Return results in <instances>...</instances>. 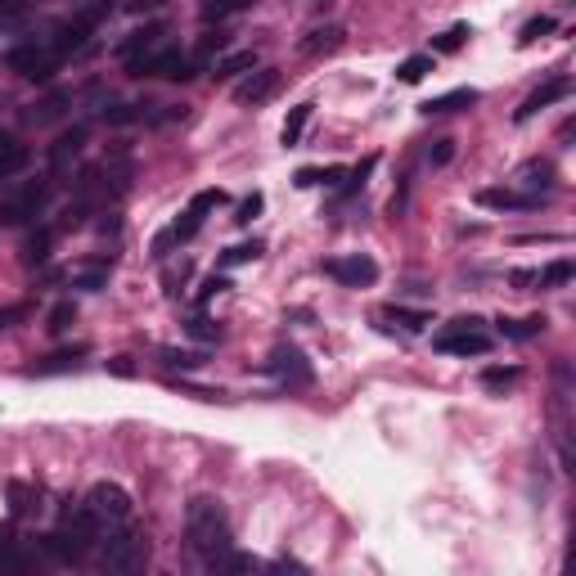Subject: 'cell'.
Returning <instances> with one entry per match:
<instances>
[{
	"instance_id": "cell-46",
	"label": "cell",
	"mask_w": 576,
	"mask_h": 576,
	"mask_svg": "<svg viewBox=\"0 0 576 576\" xmlns=\"http://www.w3.org/2000/svg\"><path fill=\"white\" fill-rule=\"evenodd\" d=\"M221 288H225V279H207L203 293H198V302H212V293H221Z\"/></svg>"
},
{
	"instance_id": "cell-12",
	"label": "cell",
	"mask_w": 576,
	"mask_h": 576,
	"mask_svg": "<svg viewBox=\"0 0 576 576\" xmlns=\"http://www.w3.org/2000/svg\"><path fill=\"white\" fill-rule=\"evenodd\" d=\"M275 90H279V72H275V68H257V72H248V77L234 86V99H239V104H252V108H257V104H266Z\"/></svg>"
},
{
	"instance_id": "cell-2",
	"label": "cell",
	"mask_w": 576,
	"mask_h": 576,
	"mask_svg": "<svg viewBox=\"0 0 576 576\" xmlns=\"http://www.w3.org/2000/svg\"><path fill=\"white\" fill-rule=\"evenodd\" d=\"M99 567L104 572H140L144 558H149V545H144L140 531H131L126 522H117V527H99Z\"/></svg>"
},
{
	"instance_id": "cell-15",
	"label": "cell",
	"mask_w": 576,
	"mask_h": 576,
	"mask_svg": "<svg viewBox=\"0 0 576 576\" xmlns=\"http://www.w3.org/2000/svg\"><path fill=\"white\" fill-rule=\"evenodd\" d=\"M27 162H32V153H27V144L18 140V135L0 131V185H5V180H14V176H23V171H27Z\"/></svg>"
},
{
	"instance_id": "cell-32",
	"label": "cell",
	"mask_w": 576,
	"mask_h": 576,
	"mask_svg": "<svg viewBox=\"0 0 576 576\" xmlns=\"http://www.w3.org/2000/svg\"><path fill=\"white\" fill-rule=\"evenodd\" d=\"M261 257V243L252 239V243H234L230 252L221 257V266H243V261H257Z\"/></svg>"
},
{
	"instance_id": "cell-36",
	"label": "cell",
	"mask_w": 576,
	"mask_h": 576,
	"mask_svg": "<svg viewBox=\"0 0 576 576\" xmlns=\"http://www.w3.org/2000/svg\"><path fill=\"white\" fill-rule=\"evenodd\" d=\"M99 117H104L108 126H122V122H135V117H144V113H140V104H113V108H104Z\"/></svg>"
},
{
	"instance_id": "cell-10",
	"label": "cell",
	"mask_w": 576,
	"mask_h": 576,
	"mask_svg": "<svg viewBox=\"0 0 576 576\" xmlns=\"http://www.w3.org/2000/svg\"><path fill=\"white\" fill-rule=\"evenodd\" d=\"M270 374H275L279 383H288V387L311 383V365H306V356L297 347H279L275 356H270Z\"/></svg>"
},
{
	"instance_id": "cell-22",
	"label": "cell",
	"mask_w": 576,
	"mask_h": 576,
	"mask_svg": "<svg viewBox=\"0 0 576 576\" xmlns=\"http://www.w3.org/2000/svg\"><path fill=\"white\" fill-rule=\"evenodd\" d=\"M252 68H257V54L234 50V54H225V59L216 63V77H239V72H252Z\"/></svg>"
},
{
	"instance_id": "cell-19",
	"label": "cell",
	"mask_w": 576,
	"mask_h": 576,
	"mask_svg": "<svg viewBox=\"0 0 576 576\" xmlns=\"http://www.w3.org/2000/svg\"><path fill=\"white\" fill-rule=\"evenodd\" d=\"M518 185L531 189V194H549V189H554V167H549V162H527V167L518 171Z\"/></svg>"
},
{
	"instance_id": "cell-16",
	"label": "cell",
	"mask_w": 576,
	"mask_h": 576,
	"mask_svg": "<svg viewBox=\"0 0 576 576\" xmlns=\"http://www.w3.org/2000/svg\"><path fill=\"white\" fill-rule=\"evenodd\" d=\"M162 36H167V27L162 23H149V27H135L131 36L122 41V59L131 63V59H140V54H149V50H158L162 45Z\"/></svg>"
},
{
	"instance_id": "cell-17",
	"label": "cell",
	"mask_w": 576,
	"mask_h": 576,
	"mask_svg": "<svg viewBox=\"0 0 576 576\" xmlns=\"http://www.w3.org/2000/svg\"><path fill=\"white\" fill-rule=\"evenodd\" d=\"M468 104H477V90L473 86H459V90H446V95H437V99H428L423 104V113H459V108H468Z\"/></svg>"
},
{
	"instance_id": "cell-18",
	"label": "cell",
	"mask_w": 576,
	"mask_h": 576,
	"mask_svg": "<svg viewBox=\"0 0 576 576\" xmlns=\"http://www.w3.org/2000/svg\"><path fill=\"white\" fill-rule=\"evenodd\" d=\"M27 567H32L27 549L9 536V527H0V572H27Z\"/></svg>"
},
{
	"instance_id": "cell-42",
	"label": "cell",
	"mask_w": 576,
	"mask_h": 576,
	"mask_svg": "<svg viewBox=\"0 0 576 576\" xmlns=\"http://www.w3.org/2000/svg\"><path fill=\"white\" fill-rule=\"evenodd\" d=\"M68 320H72V302H59L50 311V333H63V329H68Z\"/></svg>"
},
{
	"instance_id": "cell-6",
	"label": "cell",
	"mask_w": 576,
	"mask_h": 576,
	"mask_svg": "<svg viewBox=\"0 0 576 576\" xmlns=\"http://www.w3.org/2000/svg\"><path fill=\"white\" fill-rule=\"evenodd\" d=\"M432 342L446 356H486L491 351V333L482 329V320H450Z\"/></svg>"
},
{
	"instance_id": "cell-1",
	"label": "cell",
	"mask_w": 576,
	"mask_h": 576,
	"mask_svg": "<svg viewBox=\"0 0 576 576\" xmlns=\"http://www.w3.org/2000/svg\"><path fill=\"white\" fill-rule=\"evenodd\" d=\"M185 540L203 563H212L216 554L234 549V531H230V518L216 500H189L185 509Z\"/></svg>"
},
{
	"instance_id": "cell-24",
	"label": "cell",
	"mask_w": 576,
	"mask_h": 576,
	"mask_svg": "<svg viewBox=\"0 0 576 576\" xmlns=\"http://www.w3.org/2000/svg\"><path fill=\"white\" fill-rule=\"evenodd\" d=\"M432 72V54H410V59L396 68V77L405 81V86H414V81H423Z\"/></svg>"
},
{
	"instance_id": "cell-26",
	"label": "cell",
	"mask_w": 576,
	"mask_h": 576,
	"mask_svg": "<svg viewBox=\"0 0 576 576\" xmlns=\"http://www.w3.org/2000/svg\"><path fill=\"white\" fill-rule=\"evenodd\" d=\"M540 329H545V320H540V315H531V320H500V333H504V338H513V342L536 338Z\"/></svg>"
},
{
	"instance_id": "cell-23",
	"label": "cell",
	"mask_w": 576,
	"mask_h": 576,
	"mask_svg": "<svg viewBox=\"0 0 576 576\" xmlns=\"http://www.w3.org/2000/svg\"><path fill=\"white\" fill-rule=\"evenodd\" d=\"M81 365V351H59V356H50V360H36L32 365V374H68V369H77Z\"/></svg>"
},
{
	"instance_id": "cell-41",
	"label": "cell",
	"mask_w": 576,
	"mask_h": 576,
	"mask_svg": "<svg viewBox=\"0 0 576 576\" xmlns=\"http://www.w3.org/2000/svg\"><path fill=\"white\" fill-rule=\"evenodd\" d=\"M369 171H374V158H365L356 171H351V180H347V185H342V194H356V189L365 185V176H369Z\"/></svg>"
},
{
	"instance_id": "cell-45",
	"label": "cell",
	"mask_w": 576,
	"mask_h": 576,
	"mask_svg": "<svg viewBox=\"0 0 576 576\" xmlns=\"http://www.w3.org/2000/svg\"><path fill=\"white\" fill-rule=\"evenodd\" d=\"M14 320H23V306H0V329L14 324Z\"/></svg>"
},
{
	"instance_id": "cell-39",
	"label": "cell",
	"mask_w": 576,
	"mask_h": 576,
	"mask_svg": "<svg viewBox=\"0 0 576 576\" xmlns=\"http://www.w3.org/2000/svg\"><path fill=\"white\" fill-rule=\"evenodd\" d=\"M450 158H455V140H437V149H428V162H432V167H446Z\"/></svg>"
},
{
	"instance_id": "cell-48",
	"label": "cell",
	"mask_w": 576,
	"mask_h": 576,
	"mask_svg": "<svg viewBox=\"0 0 576 576\" xmlns=\"http://www.w3.org/2000/svg\"><path fill=\"white\" fill-rule=\"evenodd\" d=\"M333 5V0H311V9H329Z\"/></svg>"
},
{
	"instance_id": "cell-27",
	"label": "cell",
	"mask_w": 576,
	"mask_h": 576,
	"mask_svg": "<svg viewBox=\"0 0 576 576\" xmlns=\"http://www.w3.org/2000/svg\"><path fill=\"white\" fill-rule=\"evenodd\" d=\"M468 36H473V32H468V23H455V27H446V32L437 36V45H432V54H455L459 45L468 41Z\"/></svg>"
},
{
	"instance_id": "cell-20",
	"label": "cell",
	"mask_w": 576,
	"mask_h": 576,
	"mask_svg": "<svg viewBox=\"0 0 576 576\" xmlns=\"http://www.w3.org/2000/svg\"><path fill=\"white\" fill-rule=\"evenodd\" d=\"M338 45H342V27H315V32L302 41V54L320 59V54H333Z\"/></svg>"
},
{
	"instance_id": "cell-30",
	"label": "cell",
	"mask_w": 576,
	"mask_h": 576,
	"mask_svg": "<svg viewBox=\"0 0 576 576\" xmlns=\"http://www.w3.org/2000/svg\"><path fill=\"white\" fill-rule=\"evenodd\" d=\"M342 176H347V171H342V167H302V171H297V185H333V180H342Z\"/></svg>"
},
{
	"instance_id": "cell-33",
	"label": "cell",
	"mask_w": 576,
	"mask_h": 576,
	"mask_svg": "<svg viewBox=\"0 0 576 576\" xmlns=\"http://www.w3.org/2000/svg\"><path fill=\"white\" fill-rule=\"evenodd\" d=\"M518 378H522V369H513V365L500 369V365H495V369H486V374H482V383L491 387V392H500V387H513Z\"/></svg>"
},
{
	"instance_id": "cell-25",
	"label": "cell",
	"mask_w": 576,
	"mask_h": 576,
	"mask_svg": "<svg viewBox=\"0 0 576 576\" xmlns=\"http://www.w3.org/2000/svg\"><path fill=\"white\" fill-rule=\"evenodd\" d=\"M306 122H311V104H297V108H293V117L284 122V144H288V149H297V144H302Z\"/></svg>"
},
{
	"instance_id": "cell-9",
	"label": "cell",
	"mask_w": 576,
	"mask_h": 576,
	"mask_svg": "<svg viewBox=\"0 0 576 576\" xmlns=\"http://www.w3.org/2000/svg\"><path fill=\"white\" fill-rule=\"evenodd\" d=\"M324 270H329L338 284L347 288H369L378 279V261L365 257V252H347V257H329L324 261Z\"/></svg>"
},
{
	"instance_id": "cell-35",
	"label": "cell",
	"mask_w": 576,
	"mask_h": 576,
	"mask_svg": "<svg viewBox=\"0 0 576 576\" xmlns=\"http://www.w3.org/2000/svg\"><path fill=\"white\" fill-rule=\"evenodd\" d=\"M221 203H225V189H198V194L189 198V207H194L198 216H207L212 207H221Z\"/></svg>"
},
{
	"instance_id": "cell-31",
	"label": "cell",
	"mask_w": 576,
	"mask_h": 576,
	"mask_svg": "<svg viewBox=\"0 0 576 576\" xmlns=\"http://www.w3.org/2000/svg\"><path fill=\"white\" fill-rule=\"evenodd\" d=\"M383 320H396L405 333H419L423 324H428V315H423V311H401V306H387V311H383Z\"/></svg>"
},
{
	"instance_id": "cell-8",
	"label": "cell",
	"mask_w": 576,
	"mask_h": 576,
	"mask_svg": "<svg viewBox=\"0 0 576 576\" xmlns=\"http://www.w3.org/2000/svg\"><path fill=\"white\" fill-rule=\"evenodd\" d=\"M45 203H50V185H45V180H32V185H23L14 198H5V203H0V225L36 221V216L45 212Z\"/></svg>"
},
{
	"instance_id": "cell-28",
	"label": "cell",
	"mask_w": 576,
	"mask_h": 576,
	"mask_svg": "<svg viewBox=\"0 0 576 576\" xmlns=\"http://www.w3.org/2000/svg\"><path fill=\"white\" fill-rule=\"evenodd\" d=\"M72 288H104L108 284V266H81L68 275Z\"/></svg>"
},
{
	"instance_id": "cell-43",
	"label": "cell",
	"mask_w": 576,
	"mask_h": 576,
	"mask_svg": "<svg viewBox=\"0 0 576 576\" xmlns=\"http://www.w3.org/2000/svg\"><path fill=\"white\" fill-rule=\"evenodd\" d=\"M50 239H54V230H41L32 243H27V261H41L45 257V248H50Z\"/></svg>"
},
{
	"instance_id": "cell-34",
	"label": "cell",
	"mask_w": 576,
	"mask_h": 576,
	"mask_svg": "<svg viewBox=\"0 0 576 576\" xmlns=\"http://www.w3.org/2000/svg\"><path fill=\"white\" fill-rule=\"evenodd\" d=\"M225 45H230V36H225V32H207L203 41H198V50H194V63H198V68H203V59H207V54H221Z\"/></svg>"
},
{
	"instance_id": "cell-11",
	"label": "cell",
	"mask_w": 576,
	"mask_h": 576,
	"mask_svg": "<svg viewBox=\"0 0 576 576\" xmlns=\"http://www.w3.org/2000/svg\"><path fill=\"white\" fill-rule=\"evenodd\" d=\"M81 149H86V126H72V131H63L59 140L50 144V171H54V176H68L72 162L81 158Z\"/></svg>"
},
{
	"instance_id": "cell-44",
	"label": "cell",
	"mask_w": 576,
	"mask_h": 576,
	"mask_svg": "<svg viewBox=\"0 0 576 576\" xmlns=\"http://www.w3.org/2000/svg\"><path fill=\"white\" fill-rule=\"evenodd\" d=\"M189 333H194V338H216L221 329H212V324H207L203 315H194V320H189Z\"/></svg>"
},
{
	"instance_id": "cell-7",
	"label": "cell",
	"mask_w": 576,
	"mask_h": 576,
	"mask_svg": "<svg viewBox=\"0 0 576 576\" xmlns=\"http://www.w3.org/2000/svg\"><path fill=\"white\" fill-rule=\"evenodd\" d=\"M86 513L99 527H117V522H131V495L117 482H95L86 495Z\"/></svg>"
},
{
	"instance_id": "cell-4",
	"label": "cell",
	"mask_w": 576,
	"mask_h": 576,
	"mask_svg": "<svg viewBox=\"0 0 576 576\" xmlns=\"http://www.w3.org/2000/svg\"><path fill=\"white\" fill-rule=\"evenodd\" d=\"M126 68H131L135 77H162V81H189V77H198L194 54L167 50V45H158V50H149V54H140V59H131Z\"/></svg>"
},
{
	"instance_id": "cell-21",
	"label": "cell",
	"mask_w": 576,
	"mask_h": 576,
	"mask_svg": "<svg viewBox=\"0 0 576 576\" xmlns=\"http://www.w3.org/2000/svg\"><path fill=\"white\" fill-rule=\"evenodd\" d=\"M572 275H576V266L567 257H558V261H549L545 270H536V284L540 288H558V284H567Z\"/></svg>"
},
{
	"instance_id": "cell-38",
	"label": "cell",
	"mask_w": 576,
	"mask_h": 576,
	"mask_svg": "<svg viewBox=\"0 0 576 576\" xmlns=\"http://www.w3.org/2000/svg\"><path fill=\"white\" fill-rule=\"evenodd\" d=\"M9 500H14V513H32V500H36V495L27 491L23 482H9Z\"/></svg>"
},
{
	"instance_id": "cell-3",
	"label": "cell",
	"mask_w": 576,
	"mask_h": 576,
	"mask_svg": "<svg viewBox=\"0 0 576 576\" xmlns=\"http://www.w3.org/2000/svg\"><path fill=\"white\" fill-rule=\"evenodd\" d=\"M95 540H99V522L90 518L86 509H81L77 518L68 522V527L50 531V536L41 540V549H45L50 558H59V563H81V558L95 549Z\"/></svg>"
},
{
	"instance_id": "cell-13",
	"label": "cell",
	"mask_w": 576,
	"mask_h": 576,
	"mask_svg": "<svg viewBox=\"0 0 576 576\" xmlns=\"http://www.w3.org/2000/svg\"><path fill=\"white\" fill-rule=\"evenodd\" d=\"M572 95V77H549L545 86L540 90H531L527 99H522V108L513 117H518V122H527V117H536L540 108H549V104H558V99H567Z\"/></svg>"
},
{
	"instance_id": "cell-47",
	"label": "cell",
	"mask_w": 576,
	"mask_h": 576,
	"mask_svg": "<svg viewBox=\"0 0 576 576\" xmlns=\"http://www.w3.org/2000/svg\"><path fill=\"white\" fill-rule=\"evenodd\" d=\"M158 5H167V0H131V9H140V14L144 9H158Z\"/></svg>"
},
{
	"instance_id": "cell-29",
	"label": "cell",
	"mask_w": 576,
	"mask_h": 576,
	"mask_svg": "<svg viewBox=\"0 0 576 576\" xmlns=\"http://www.w3.org/2000/svg\"><path fill=\"white\" fill-rule=\"evenodd\" d=\"M252 0H207L203 5V18L207 23H221V18H230V14H239V9H248Z\"/></svg>"
},
{
	"instance_id": "cell-5",
	"label": "cell",
	"mask_w": 576,
	"mask_h": 576,
	"mask_svg": "<svg viewBox=\"0 0 576 576\" xmlns=\"http://www.w3.org/2000/svg\"><path fill=\"white\" fill-rule=\"evenodd\" d=\"M59 50L50 41H23L5 54V68L18 72V77H32V81H50L59 72Z\"/></svg>"
},
{
	"instance_id": "cell-14",
	"label": "cell",
	"mask_w": 576,
	"mask_h": 576,
	"mask_svg": "<svg viewBox=\"0 0 576 576\" xmlns=\"http://www.w3.org/2000/svg\"><path fill=\"white\" fill-rule=\"evenodd\" d=\"M486 207H500V212H536L540 203H545V194H531V189H482Z\"/></svg>"
},
{
	"instance_id": "cell-37",
	"label": "cell",
	"mask_w": 576,
	"mask_h": 576,
	"mask_svg": "<svg viewBox=\"0 0 576 576\" xmlns=\"http://www.w3.org/2000/svg\"><path fill=\"white\" fill-rule=\"evenodd\" d=\"M545 32H554V18H531V23L527 27H522V36H518V41L522 45H531V41H540V36H545Z\"/></svg>"
},
{
	"instance_id": "cell-40",
	"label": "cell",
	"mask_w": 576,
	"mask_h": 576,
	"mask_svg": "<svg viewBox=\"0 0 576 576\" xmlns=\"http://www.w3.org/2000/svg\"><path fill=\"white\" fill-rule=\"evenodd\" d=\"M257 212H261V194H252V198H243V203H239V216H234V221L252 225V221H257Z\"/></svg>"
}]
</instances>
